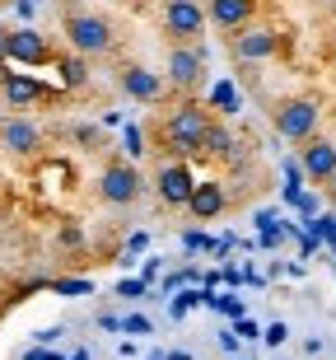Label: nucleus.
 I'll use <instances>...</instances> for the list:
<instances>
[{
	"mask_svg": "<svg viewBox=\"0 0 336 360\" xmlns=\"http://www.w3.org/2000/svg\"><path fill=\"white\" fill-rule=\"evenodd\" d=\"M121 150H126V160H145V131L135 127V122H121Z\"/></svg>",
	"mask_w": 336,
	"mask_h": 360,
	"instance_id": "19",
	"label": "nucleus"
},
{
	"mask_svg": "<svg viewBox=\"0 0 336 360\" xmlns=\"http://www.w3.org/2000/svg\"><path fill=\"white\" fill-rule=\"evenodd\" d=\"M98 328H103V333H121V319L117 314H98Z\"/></svg>",
	"mask_w": 336,
	"mask_h": 360,
	"instance_id": "36",
	"label": "nucleus"
},
{
	"mask_svg": "<svg viewBox=\"0 0 336 360\" xmlns=\"http://www.w3.org/2000/svg\"><path fill=\"white\" fill-rule=\"evenodd\" d=\"M285 276L304 281V276H309V262H304V257H299V262H285Z\"/></svg>",
	"mask_w": 336,
	"mask_h": 360,
	"instance_id": "34",
	"label": "nucleus"
},
{
	"mask_svg": "<svg viewBox=\"0 0 336 360\" xmlns=\"http://www.w3.org/2000/svg\"><path fill=\"white\" fill-rule=\"evenodd\" d=\"M0 94H5V103L10 108H28V103H38V98H47V94H56V89H47V84H38L33 75H0Z\"/></svg>",
	"mask_w": 336,
	"mask_h": 360,
	"instance_id": "15",
	"label": "nucleus"
},
{
	"mask_svg": "<svg viewBox=\"0 0 336 360\" xmlns=\"http://www.w3.org/2000/svg\"><path fill=\"white\" fill-rule=\"evenodd\" d=\"M121 89H126V98H135V103H159L163 98V75H154V70H145V66H126L121 70Z\"/></svg>",
	"mask_w": 336,
	"mask_h": 360,
	"instance_id": "12",
	"label": "nucleus"
},
{
	"mask_svg": "<svg viewBox=\"0 0 336 360\" xmlns=\"http://www.w3.org/2000/svg\"><path fill=\"white\" fill-rule=\"evenodd\" d=\"M206 112H224V117L243 112V94H238V84L229 80V75L210 84V94H206Z\"/></svg>",
	"mask_w": 336,
	"mask_h": 360,
	"instance_id": "16",
	"label": "nucleus"
},
{
	"mask_svg": "<svg viewBox=\"0 0 336 360\" xmlns=\"http://www.w3.org/2000/svg\"><path fill=\"white\" fill-rule=\"evenodd\" d=\"M299 169H304V183H327L336 169V146L323 141V136H309L304 155H299Z\"/></svg>",
	"mask_w": 336,
	"mask_h": 360,
	"instance_id": "9",
	"label": "nucleus"
},
{
	"mask_svg": "<svg viewBox=\"0 0 336 360\" xmlns=\"http://www.w3.org/2000/svg\"><path fill=\"white\" fill-rule=\"evenodd\" d=\"M154 183H159L163 206H187L191 187H196V174H191L187 160H173V164H159V178Z\"/></svg>",
	"mask_w": 336,
	"mask_h": 360,
	"instance_id": "7",
	"label": "nucleus"
},
{
	"mask_svg": "<svg viewBox=\"0 0 336 360\" xmlns=\"http://www.w3.org/2000/svg\"><path fill=\"white\" fill-rule=\"evenodd\" d=\"M0 141H5L10 155H38L42 150V131L28 117H10L5 127H0Z\"/></svg>",
	"mask_w": 336,
	"mask_h": 360,
	"instance_id": "14",
	"label": "nucleus"
},
{
	"mask_svg": "<svg viewBox=\"0 0 336 360\" xmlns=\"http://www.w3.org/2000/svg\"><path fill=\"white\" fill-rule=\"evenodd\" d=\"M304 229H309V234H318L323 243H332L336 239V211H318L313 220H304Z\"/></svg>",
	"mask_w": 336,
	"mask_h": 360,
	"instance_id": "20",
	"label": "nucleus"
},
{
	"mask_svg": "<svg viewBox=\"0 0 336 360\" xmlns=\"http://www.w3.org/2000/svg\"><path fill=\"white\" fill-rule=\"evenodd\" d=\"M66 38H70V47H75L80 56L112 52V28H108V19H98V14H70L66 19Z\"/></svg>",
	"mask_w": 336,
	"mask_h": 360,
	"instance_id": "3",
	"label": "nucleus"
},
{
	"mask_svg": "<svg viewBox=\"0 0 336 360\" xmlns=\"http://www.w3.org/2000/svg\"><path fill=\"white\" fill-rule=\"evenodd\" d=\"M327 187H332V197H336V169H332V178H327Z\"/></svg>",
	"mask_w": 336,
	"mask_h": 360,
	"instance_id": "44",
	"label": "nucleus"
},
{
	"mask_svg": "<svg viewBox=\"0 0 336 360\" xmlns=\"http://www.w3.org/2000/svg\"><path fill=\"white\" fill-rule=\"evenodd\" d=\"M206 127H210V112H206V103H182L173 117L163 122V141H168V150H173L177 160H196V155H201Z\"/></svg>",
	"mask_w": 336,
	"mask_h": 360,
	"instance_id": "1",
	"label": "nucleus"
},
{
	"mask_svg": "<svg viewBox=\"0 0 336 360\" xmlns=\"http://www.w3.org/2000/svg\"><path fill=\"white\" fill-rule=\"evenodd\" d=\"M276 52H281L276 28H238V38H234V56L238 61H267Z\"/></svg>",
	"mask_w": 336,
	"mask_h": 360,
	"instance_id": "11",
	"label": "nucleus"
},
{
	"mask_svg": "<svg viewBox=\"0 0 336 360\" xmlns=\"http://www.w3.org/2000/svg\"><path fill=\"white\" fill-rule=\"evenodd\" d=\"M117 295H121V300H145L149 285H145L140 276H121V281H117Z\"/></svg>",
	"mask_w": 336,
	"mask_h": 360,
	"instance_id": "27",
	"label": "nucleus"
},
{
	"mask_svg": "<svg viewBox=\"0 0 336 360\" xmlns=\"http://www.w3.org/2000/svg\"><path fill=\"white\" fill-rule=\"evenodd\" d=\"M14 10H19V19H33V10H38V5H33V0H19Z\"/></svg>",
	"mask_w": 336,
	"mask_h": 360,
	"instance_id": "40",
	"label": "nucleus"
},
{
	"mask_svg": "<svg viewBox=\"0 0 336 360\" xmlns=\"http://www.w3.org/2000/svg\"><path fill=\"white\" fill-rule=\"evenodd\" d=\"M206 309H220V314H229V319H243V300L234 290H215Z\"/></svg>",
	"mask_w": 336,
	"mask_h": 360,
	"instance_id": "23",
	"label": "nucleus"
},
{
	"mask_svg": "<svg viewBox=\"0 0 336 360\" xmlns=\"http://www.w3.org/2000/svg\"><path fill=\"white\" fill-rule=\"evenodd\" d=\"M56 239H61V248H84V229L66 225V229H61V234H56Z\"/></svg>",
	"mask_w": 336,
	"mask_h": 360,
	"instance_id": "31",
	"label": "nucleus"
},
{
	"mask_svg": "<svg viewBox=\"0 0 336 360\" xmlns=\"http://www.w3.org/2000/svg\"><path fill=\"white\" fill-rule=\"evenodd\" d=\"M154 276H159V257H145V262H140V281L154 285Z\"/></svg>",
	"mask_w": 336,
	"mask_h": 360,
	"instance_id": "33",
	"label": "nucleus"
},
{
	"mask_svg": "<svg viewBox=\"0 0 336 360\" xmlns=\"http://www.w3.org/2000/svg\"><path fill=\"white\" fill-rule=\"evenodd\" d=\"M220 285H229V290H238V285H243V267H238V262H224V271H220Z\"/></svg>",
	"mask_w": 336,
	"mask_h": 360,
	"instance_id": "30",
	"label": "nucleus"
},
{
	"mask_svg": "<svg viewBox=\"0 0 336 360\" xmlns=\"http://www.w3.org/2000/svg\"><path fill=\"white\" fill-rule=\"evenodd\" d=\"M56 70H61V84H66V89H80V84L89 80V66H84V56H80V52L56 56Z\"/></svg>",
	"mask_w": 336,
	"mask_h": 360,
	"instance_id": "18",
	"label": "nucleus"
},
{
	"mask_svg": "<svg viewBox=\"0 0 336 360\" xmlns=\"http://www.w3.org/2000/svg\"><path fill=\"white\" fill-rule=\"evenodd\" d=\"M187 211L196 215V220H220V215L229 211V192L220 183H196L187 197Z\"/></svg>",
	"mask_w": 336,
	"mask_h": 360,
	"instance_id": "13",
	"label": "nucleus"
},
{
	"mask_svg": "<svg viewBox=\"0 0 336 360\" xmlns=\"http://www.w3.org/2000/svg\"><path fill=\"white\" fill-rule=\"evenodd\" d=\"M163 28L173 33V38H201L206 28V10L201 0H163Z\"/></svg>",
	"mask_w": 336,
	"mask_h": 360,
	"instance_id": "5",
	"label": "nucleus"
},
{
	"mask_svg": "<svg viewBox=\"0 0 336 360\" xmlns=\"http://www.w3.org/2000/svg\"><path fill=\"white\" fill-rule=\"evenodd\" d=\"M145 360H168V351H149V356Z\"/></svg>",
	"mask_w": 336,
	"mask_h": 360,
	"instance_id": "42",
	"label": "nucleus"
},
{
	"mask_svg": "<svg viewBox=\"0 0 336 360\" xmlns=\"http://www.w3.org/2000/svg\"><path fill=\"white\" fill-rule=\"evenodd\" d=\"M19 360H66V356H61L56 347H28V351H24Z\"/></svg>",
	"mask_w": 336,
	"mask_h": 360,
	"instance_id": "32",
	"label": "nucleus"
},
{
	"mask_svg": "<svg viewBox=\"0 0 336 360\" xmlns=\"http://www.w3.org/2000/svg\"><path fill=\"white\" fill-rule=\"evenodd\" d=\"M201 70H206V47H187V42H177L173 52H168V80H163V84L191 89V84L201 80Z\"/></svg>",
	"mask_w": 336,
	"mask_h": 360,
	"instance_id": "8",
	"label": "nucleus"
},
{
	"mask_svg": "<svg viewBox=\"0 0 336 360\" xmlns=\"http://www.w3.org/2000/svg\"><path fill=\"white\" fill-rule=\"evenodd\" d=\"M5 56H10L14 66H47L52 61V47H47L42 33L19 28V33H5Z\"/></svg>",
	"mask_w": 336,
	"mask_h": 360,
	"instance_id": "6",
	"label": "nucleus"
},
{
	"mask_svg": "<svg viewBox=\"0 0 336 360\" xmlns=\"http://www.w3.org/2000/svg\"><path fill=\"white\" fill-rule=\"evenodd\" d=\"M271 225H281V215L276 211H257V229H271Z\"/></svg>",
	"mask_w": 336,
	"mask_h": 360,
	"instance_id": "38",
	"label": "nucleus"
},
{
	"mask_svg": "<svg viewBox=\"0 0 336 360\" xmlns=\"http://www.w3.org/2000/svg\"><path fill=\"white\" fill-rule=\"evenodd\" d=\"M182 253H215V239L206 229H182Z\"/></svg>",
	"mask_w": 336,
	"mask_h": 360,
	"instance_id": "22",
	"label": "nucleus"
},
{
	"mask_svg": "<svg viewBox=\"0 0 336 360\" xmlns=\"http://www.w3.org/2000/svg\"><path fill=\"white\" fill-rule=\"evenodd\" d=\"M66 360H94V356H89V351H75V356H66Z\"/></svg>",
	"mask_w": 336,
	"mask_h": 360,
	"instance_id": "43",
	"label": "nucleus"
},
{
	"mask_svg": "<svg viewBox=\"0 0 336 360\" xmlns=\"http://www.w3.org/2000/svg\"><path fill=\"white\" fill-rule=\"evenodd\" d=\"M253 10H257V0H210L206 5V24L224 28V33H238V28L253 24Z\"/></svg>",
	"mask_w": 336,
	"mask_h": 360,
	"instance_id": "10",
	"label": "nucleus"
},
{
	"mask_svg": "<svg viewBox=\"0 0 336 360\" xmlns=\"http://www.w3.org/2000/svg\"><path fill=\"white\" fill-rule=\"evenodd\" d=\"M121 333H126V337H149V333H154V323H149L145 314H126V319H121Z\"/></svg>",
	"mask_w": 336,
	"mask_h": 360,
	"instance_id": "26",
	"label": "nucleus"
},
{
	"mask_svg": "<svg viewBox=\"0 0 336 360\" xmlns=\"http://www.w3.org/2000/svg\"><path fill=\"white\" fill-rule=\"evenodd\" d=\"M126 248H131V253H145V248H149V234H131V243H126Z\"/></svg>",
	"mask_w": 336,
	"mask_h": 360,
	"instance_id": "39",
	"label": "nucleus"
},
{
	"mask_svg": "<svg viewBox=\"0 0 336 360\" xmlns=\"http://www.w3.org/2000/svg\"><path fill=\"white\" fill-rule=\"evenodd\" d=\"M285 183H304V169H299V160H285Z\"/></svg>",
	"mask_w": 336,
	"mask_h": 360,
	"instance_id": "35",
	"label": "nucleus"
},
{
	"mask_svg": "<svg viewBox=\"0 0 336 360\" xmlns=\"http://www.w3.org/2000/svg\"><path fill=\"white\" fill-rule=\"evenodd\" d=\"M257 342H267V347L276 351V347H285V342H290V328L276 319V323H267V328H262V337H257Z\"/></svg>",
	"mask_w": 336,
	"mask_h": 360,
	"instance_id": "25",
	"label": "nucleus"
},
{
	"mask_svg": "<svg viewBox=\"0 0 336 360\" xmlns=\"http://www.w3.org/2000/svg\"><path fill=\"white\" fill-rule=\"evenodd\" d=\"M318 122H323V108L313 103V98H290V103L276 108V136L281 141H309L318 136Z\"/></svg>",
	"mask_w": 336,
	"mask_h": 360,
	"instance_id": "2",
	"label": "nucleus"
},
{
	"mask_svg": "<svg viewBox=\"0 0 336 360\" xmlns=\"http://www.w3.org/2000/svg\"><path fill=\"white\" fill-rule=\"evenodd\" d=\"M56 337H66V328H61V323H52V328H38V333H33V347H56Z\"/></svg>",
	"mask_w": 336,
	"mask_h": 360,
	"instance_id": "29",
	"label": "nucleus"
},
{
	"mask_svg": "<svg viewBox=\"0 0 336 360\" xmlns=\"http://www.w3.org/2000/svg\"><path fill=\"white\" fill-rule=\"evenodd\" d=\"M295 211H299V225H304V220H313V215L323 211V201H318V192H309V187H304V192L295 197Z\"/></svg>",
	"mask_w": 336,
	"mask_h": 360,
	"instance_id": "24",
	"label": "nucleus"
},
{
	"mask_svg": "<svg viewBox=\"0 0 336 360\" xmlns=\"http://www.w3.org/2000/svg\"><path fill=\"white\" fill-rule=\"evenodd\" d=\"M47 290H52V295H94V281H84V276H61V281H47Z\"/></svg>",
	"mask_w": 336,
	"mask_h": 360,
	"instance_id": "21",
	"label": "nucleus"
},
{
	"mask_svg": "<svg viewBox=\"0 0 336 360\" xmlns=\"http://www.w3.org/2000/svg\"><path fill=\"white\" fill-rule=\"evenodd\" d=\"M234 337H238V342H257V337H262V328L243 314V319H234Z\"/></svg>",
	"mask_w": 336,
	"mask_h": 360,
	"instance_id": "28",
	"label": "nucleus"
},
{
	"mask_svg": "<svg viewBox=\"0 0 336 360\" xmlns=\"http://www.w3.org/2000/svg\"><path fill=\"white\" fill-rule=\"evenodd\" d=\"M168 360H191V356H187V351H168Z\"/></svg>",
	"mask_w": 336,
	"mask_h": 360,
	"instance_id": "41",
	"label": "nucleus"
},
{
	"mask_svg": "<svg viewBox=\"0 0 336 360\" xmlns=\"http://www.w3.org/2000/svg\"><path fill=\"white\" fill-rule=\"evenodd\" d=\"M234 150H238L234 131H229L224 122H210L206 136H201V155H210V160H234Z\"/></svg>",
	"mask_w": 336,
	"mask_h": 360,
	"instance_id": "17",
	"label": "nucleus"
},
{
	"mask_svg": "<svg viewBox=\"0 0 336 360\" xmlns=\"http://www.w3.org/2000/svg\"><path fill=\"white\" fill-rule=\"evenodd\" d=\"M220 351H229V356H238V351H243V342H238L234 333H224V337H220Z\"/></svg>",
	"mask_w": 336,
	"mask_h": 360,
	"instance_id": "37",
	"label": "nucleus"
},
{
	"mask_svg": "<svg viewBox=\"0 0 336 360\" xmlns=\"http://www.w3.org/2000/svg\"><path fill=\"white\" fill-rule=\"evenodd\" d=\"M140 169H135L131 160H117L103 169V178H98V197L108 201V206H131L135 197H140Z\"/></svg>",
	"mask_w": 336,
	"mask_h": 360,
	"instance_id": "4",
	"label": "nucleus"
}]
</instances>
